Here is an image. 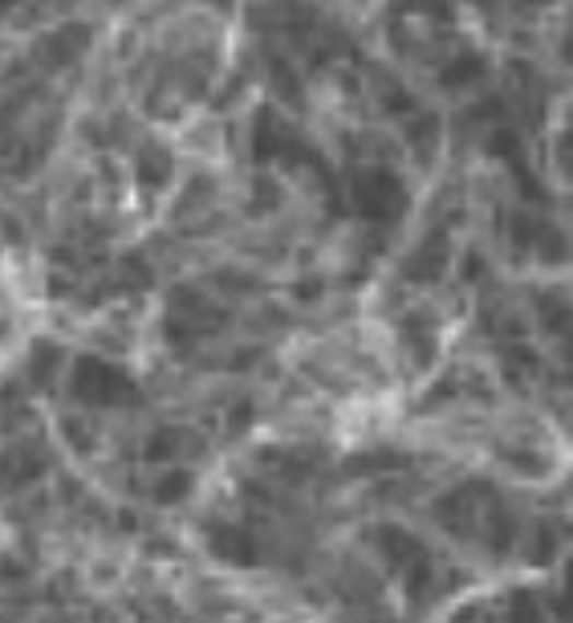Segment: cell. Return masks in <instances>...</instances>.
Wrapping results in <instances>:
<instances>
[{
	"label": "cell",
	"mask_w": 573,
	"mask_h": 623,
	"mask_svg": "<svg viewBox=\"0 0 573 623\" xmlns=\"http://www.w3.org/2000/svg\"><path fill=\"white\" fill-rule=\"evenodd\" d=\"M70 395L86 407H122L139 400V388L127 371H118L115 362L106 359H78L73 362Z\"/></svg>",
	"instance_id": "1"
},
{
	"label": "cell",
	"mask_w": 573,
	"mask_h": 623,
	"mask_svg": "<svg viewBox=\"0 0 573 623\" xmlns=\"http://www.w3.org/2000/svg\"><path fill=\"white\" fill-rule=\"evenodd\" d=\"M208 551H212L220 563H229V566H253V563H257L253 542H248V534H244V530H236V526L208 530Z\"/></svg>",
	"instance_id": "2"
},
{
	"label": "cell",
	"mask_w": 573,
	"mask_h": 623,
	"mask_svg": "<svg viewBox=\"0 0 573 623\" xmlns=\"http://www.w3.org/2000/svg\"><path fill=\"white\" fill-rule=\"evenodd\" d=\"M191 485H196V477L191 473H184V469H175V473H163V477L155 481V497L159 506H175V501H184L187 493H191Z\"/></svg>",
	"instance_id": "3"
},
{
	"label": "cell",
	"mask_w": 573,
	"mask_h": 623,
	"mask_svg": "<svg viewBox=\"0 0 573 623\" xmlns=\"http://www.w3.org/2000/svg\"><path fill=\"white\" fill-rule=\"evenodd\" d=\"M54 359H61V350L58 347H49V343H37V347H33V379H37V383H49V371H54V367H58V362Z\"/></svg>",
	"instance_id": "4"
}]
</instances>
